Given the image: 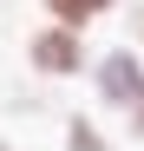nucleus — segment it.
Segmentation results:
<instances>
[{
  "label": "nucleus",
  "instance_id": "obj_1",
  "mask_svg": "<svg viewBox=\"0 0 144 151\" xmlns=\"http://www.w3.org/2000/svg\"><path fill=\"white\" fill-rule=\"evenodd\" d=\"M98 86H105L111 105L125 112V125L144 138V59H138V53H111V59L98 66Z\"/></svg>",
  "mask_w": 144,
  "mask_h": 151
},
{
  "label": "nucleus",
  "instance_id": "obj_2",
  "mask_svg": "<svg viewBox=\"0 0 144 151\" xmlns=\"http://www.w3.org/2000/svg\"><path fill=\"white\" fill-rule=\"evenodd\" d=\"M26 59H33V72H46V79H72V72H85V40L72 33V27H46L26 40Z\"/></svg>",
  "mask_w": 144,
  "mask_h": 151
},
{
  "label": "nucleus",
  "instance_id": "obj_3",
  "mask_svg": "<svg viewBox=\"0 0 144 151\" xmlns=\"http://www.w3.org/2000/svg\"><path fill=\"white\" fill-rule=\"evenodd\" d=\"M46 20H53V27H72V33H85L92 20H98V0H46Z\"/></svg>",
  "mask_w": 144,
  "mask_h": 151
},
{
  "label": "nucleus",
  "instance_id": "obj_4",
  "mask_svg": "<svg viewBox=\"0 0 144 151\" xmlns=\"http://www.w3.org/2000/svg\"><path fill=\"white\" fill-rule=\"evenodd\" d=\"M105 7H111V0H98V13H105Z\"/></svg>",
  "mask_w": 144,
  "mask_h": 151
},
{
  "label": "nucleus",
  "instance_id": "obj_5",
  "mask_svg": "<svg viewBox=\"0 0 144 151\" xmlns=\"http://www.w3.org/2000/svg\"><path fill=\"white\" fill-rule=\"evenodd\" d=\"M0 151H7V145H0Z\"/></svg>",
  "mask_w": 144,
  "mask_h": 151
}]
</instances>
